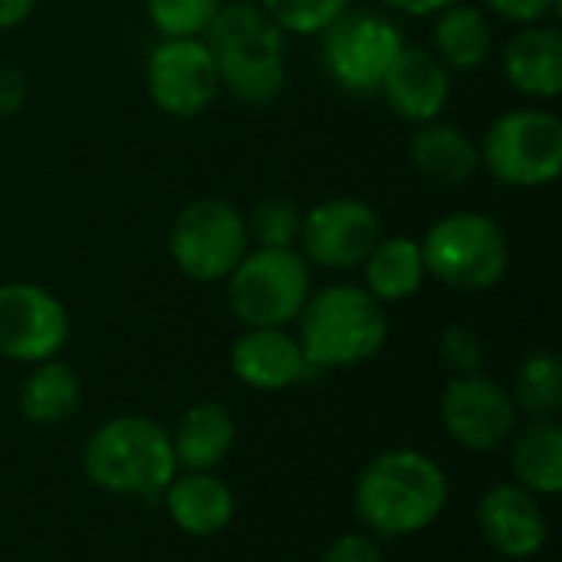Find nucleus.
Returning a JSON list of instances; mask_svg holds the SVG:
<instances>
[{
	"label": "nucleus",
	"mask_w": 562,
	"mask_h": 562,
	"mask_svg": "<svg viewBox=\"0 0 562 562\" xmlns=\"http://www.w3.org/2000/svg\"><path fill=\"white\" fill-rule=\"evenodd\" d=\"M562 0H481L487 16L507 20L514 26H530V23H547L550 13L560 10Z\"/></svg>",
	"instance_id": "nucleus-30"
},
{
	"label": "nucleus",
	"mask_w": 562,
	"mask_h": 562,
	"mask_svg": "<svg viewBox=\"0 0 562 562\" xmlns=\"http://www.w3.org/2000/svg\"><path fill=\"white\" fill-rule=\"evenodd\" d=\"M448 504L445 471L422 451H385L356 481V514L382 537H405L431 527Z\"/></svg>",
	"instance_id": "nucleus-2"
},
{
	"label": "nucleus",
	"mask_w": 562,
	"mask_h": 562,
	"mask_svg": "<svg viewBox=\"0 0 562 562\" xmlns=\"http://www.w3.org/2000/svg\"><path fill=\"white\" fill-rule=\"evenodd\" d=\"M247 250L244 211L224 198L188 201L168 227V257L191 283H224Z\"/></svg>",
	"instance_id": "nucleus-8"
},
{
	"label": "nucleus",
	"mask_w": 562,
	"mask_h": 562,
	"mask_svg": "<svg viewBox=\"0 0 562 562\" xmlns=\"http://www.w3.org/2000/svg\"><path fill=\"white\" fill-rule=\"evenodd\" d=\"M438 356L454 375H474L484 366V339L468 326H448L438 339Z\"/></svg>",
	"instance_id": "nucleus-29"
},
{
	"label": "nucleus",
	"mask_w": 562,
	"mask_h": 562,
	"mask_svg": "<svg viewBox=\"0 0 562 562\" xmlns=\"http://www.w3.org/2000/svg\"><path fill=\"white\" fill-rule=\"evenodd\" d=\"M431 53L451 72H474L494 56V16L481 3L458 0L431 16Z\"/></svg>",
	"instance_id": "nucleus-19"
},
{
	"label": "nucleus",
	"mask_w": 562,
	"mask_h": 562,
	"mask_svg": "<svg viewBox=\"0 0 562 562\" xmlns=\"http://www.w3.org/2000/svg\"><path fill=\"white\" fill-rule=\"evenodd\" d=\"M313 293L310 263L296 247H250L224 280V296L244 329H286Z\"/></svg>",
	"instance_id": "nucleus-6"
},
{
	"label": "nucleus",
	"mask_w": 562,
	"mask_h": 562,
	"mask_svg": "<svg viewBox=\"0 0 562 562\" xmlns=\"http://www.w3.org/2000/svg\"><path fill=\"white\" fill-rule=\"evenodd\" d=\"M418 244L428 277L458 293L494 290L510 270V240L504 227L481 211L438 217Z\"/></svg>",
	"instance_id": "nucleus-5"
},
{
	"label": "nucleus",
	"mask_w": 562,
	"mask_h": 562,
	"mask_svg": "<svg viewBox=\"0 0 562 562\" xmlns=\"http://www.w3.org/2000/svg\"><path fill=\"white\" fill-rule=\"evenodd\" d=\"M244 221L254 247H296L303 207L293 198L267 194L244 214Z\"/></svg>",
	"instance_id": "nucleus-26"
},
{
	"label": "nucleus",
	"mask_w": 562,
	"mask_h": 562,
	"mask_svg": "<svg viewBox=\"0 0 562 562\" xmlns=\"http://www.w3.org/2000/svg\"><path fill=\"white\" fill-rule=\"evenodd\" d=\"M451 3H458V0H379V7H385V10H392V13H402V16H435L438 10H445V7H451Z\"/></svg>",
	"instance_id": "nucleus-33"
},
{
	"label": "nucleus",
	"mask_w": 562,
	"mask_h": 562,
	"mask_svg": "<svg viewBox=\"0 0 562 562\" xmlns=\"http://www.w3.org/2000/svg\"><path fill=\"white\" fill-rule=\"evenodd\" d=\"M408 161L425 181L441 188H461L481 171V148L461 125L435 119L415 125L408 138Z\"/></svg>",
	"instance_id": "nucleus-18"
},
{
	"label": "nucleus",
	"mask_w": 562,
	"mask_h": 562,
	"mask_svg": "<svg viewBox=\"0 0 562 562\" xmlns=\"http://www.w3.org/2000/svg\"><path fill=\"white\" fill-rule=\"evenodd\" d=\"M454 72L428 49V46H402L395 63L389 66L379 95L389 112L408 125H425L445 115L451 102Z\"/></svg>",
	"instance_id": "nucleus-14"
},
{
	"label": "nucleus",
	"mask_w": 562,
	"mask_h": 562,
	"mask_svg": "<svg viewBox=\"0 0 562 562\" xmlns=\"http://www.w3.org/2000/svg\"><path fill=\"white\" fill-rule=\"evenodd\" d=\"M477 148L494 181L520 191L547 188L562 171L560 115L543 105L507 109L487 125Z\"/></svg>",
	"instance_id": "nucleus-7"
},
{
	"label": "nucleus",
	"mask_w": 562,
	"mask_h": 562,
	"mask_svg": "<svg viewBox=\"0 0 562 562\" xmlns=\"http://www.w3.org/2000/svg\"><path fill=\"white\" fill-rule=\"evenodd\" d=\"M517 484L533 497H553L562 487V428L557 422H533L514 438L510 454Z\"/></svg>",
	"instance_id": "nucleus-23"
},
{
	"label": "nucleus",
	"mask_w": 562,
	"mask_h": 562,
	"mask_svg": "<svg viewBox=\"0 0 562 562\" xmlns=\"http://www.w3.org/2000/svg\"><path fill=\"white\" fill-rule=\"evenodd\" d=\"M323 69L349 95H379V86L405 46L398 23L382 10L349 7L323 33Z\"/></svg>",
	"instance_id": "nucleus-9"
},
{
	"label": "nucleus",
	"mask_w": 562,
	"mask_h": 562,
	"mask_svg": "<svg viewBox=\"0 0 562 562\" xmlns=\"http://www.w3.org/2000/svg\"><path fill=\"white\" fill-rule=\"evenodd\" d=\"M145 92L168 119H201L221 95L217 63L201 36L158 40L145 56Z\"/></svg>",
	"instance_id": "nucleus-10"
},
{
	"label": "nucleus",
	"mask_w": 562,
	"mask_h": 562,
	"mask_svg": "<svg viewBox=\"0 0 562 562\" xmlns=\"http://www.w3.org/2000/svg\"><path fill=\"white\" fill-rule=\"evenodd\" d=\"M165 507L175 527L188 537H214L234 517V497L211 471H188L184 477L171 481L165 487Z\"/></svg>",
	"instance_id": "nucleus-20"
},
{
	"label": "nucleus",
	"mask_w": 562,
	"mask_h": 562,
	"mask_svg": "<svg viewBox=\"0 0 562 562\" xmlns=\"http://www.w3.org/2000/svg\"><path fill=\"white\" fill-rule=\"evenodd\" d=\"M224 0H142L148 23L161 40H188L204 36L214 13Z\"/></svg>",
	"instance_id": "nucleus-27"
},
{
	"label": "nucleus",
	"mask_w": 562,
	"mask_h": 562,
	"mask_svg": "<svg viewBox=\"0 0 562 562\" xmlns=\"http://www.w3.org/2000/svg\"><path fill=\"white\" fill-rule=\"evenodd\" d=\"M362 286L385 306V303H405L412 300L425 280V260H422V244L415 237H379V244L369 250L362 260Z\"/></svg>",
	"instance_id": "nucleus-21"
},
{
	"label": "nucleus",
	"mask_w": 562,
	"mask_h": 562,
	"mask_svg": "<svg viewBox=\"0 0 562 562\" xmlns=\"http://www.w3.org/2000/svg\"><path fill=\"white\" fill-rule=\"evenodd\" d=\"M26 95H30L26 76L16 66H0V119L16 115L26 105Z\"/></svg>",
	"instance_id": "nucleus-32"
},
{
	"label": "nucleus",
	"mask_w": 562,
	"mask_h": 562,
	"mask_svg": "<svg viewBox=\"0 0 562 562\" xmlns=\"http://www.w3.org/2000/svg\"><path fill=\"white\" fill-rule=\"evenodd\" d=\"M517 412L514 395L481 372L454 375L441 395L445 431L468 451H494L507 445L517 428Z\"/></svg>",
	"instance_id": "nucleus-13"
},
{
	"label": "nucleus",
	"mask_w": 562,
	"mask_h": 562,
	"mask_svg": "<svg viewBox=\"0 0 562 562\" xmlns=\"http://www.w3.org/2000/svg\"><path fill=\"white\" fill-rule=\"evenodd\" d=\"M562 402V366L553 352H530L514 379V405L547 422L560 412Z\"/></svg>",
	"instance_id": "nucleus-25"
},
{
	"label": "nucleus",
	"mask_w": 562,
	"mask_h": 562,
	"mask_svg": "<svg viewBox=\"0 0 562 562\" xmlns=\"http://www.w3.org/2000/svg\"><path fill=\"white\" fill-rule=\"evenodd\" d=\"M263 13L286 36H319L333 20H339L352 0H257Z\"/></svg>",
	"instance_id": "nucleus-28"
},
{
	"label": "nucleus",
	"mask_w": 562,
	"mask_h": 562,
	"mask_svg": "<svg viewBox=\"0 0 562 562\" xmlns=\"http://www.w3.org/2000/svg\"><path fill=\"white\" fill-rule=\"evenodd\" d=\"M323 562H382V550L362 533H342L329 543Z\"/></svg>",
	"instance_id": "nucleus-31"
},
{
	"label": "nucleus",
	"mask_w": 562,
	"mask_h": 562,
	"mask_svg": "<svg viewBox=\"0 0 562 562\" xmlns=\"http://www.w3.org/2000/svg\"><path fill=\"white\" fill-rule=\"evenodd\" d=\"M504 82L533 102H553L562 92V33L553 23L517 26L501 49Z\"/></svg>",
	"instance_id": "nucleus-16"
},
{
	"label": "nucleus",
	"mask_w": 562,
	"mask_h": 562,
	"mask_svg": "<svg viewBox=\"0 0 562 562\" xmlns=\"http://www.w3.org/2000/svg\"><path fill=\"white\" fill-rule=\"evenodd\" d=\"M477 527L484 540L507 560H527L547 543V517L540 497L520 484H494L477 504Z\"/></svg>",
	"instance_id": "nucleus-15"
},
{
	"label": "nucleus",
	"mask_w": 562,
	"mask_h": 562,
	"mask_svg": "<svg viewBox=\"0 0 562 562\" xmlns=\"http://www.w3.org/2000/svg\"><path fill=\"white\" fill-rule=\"evenodd\" d=\"M69 339L66 306L40 283H0V356L46 362Z\"/></svg>",
	"instance_id": "nucleus-12"
},
{
	"label": "nucleus",
	"mask_w": 562,
	"mask_h": 562,
	"mask_svg": "<svg viewBox=\"0 0 562 562\" xmlns=\"http://www.w3.org/2000/svg\"><path fill=\"white\" fill-rule=\"evenodd\" d=\"M82 468L95 487L119 497H158L175 481L171 435L142 415H122L92 431Z\"/></svg>",
	"instance_id": "nucleus-4"
},
{
	"label": "nucleus",
	"mask_w": 562,
	"mask_h": 562,
	"mask_svg": "<svg viewBox=\"0 0 562 562\" xmlns=\"http://www.w3.org/2000/svg\"><path fill=\"white\" fill-rule=\"evenodd\" d=\"M300 349L313 369H349L382 352L389 339L385 306L356 283H333L310 293L296 316Z\"/></svg>",
	"instance_id": "nucleus-3"
},
{
	"label": "nucleus",
	"mask_w": 562,
	"mask_h": 562,
	"mask_svg": "<svg viewBox=\"0 0 562 562\" xmlns=\"http://www.w3.org/2000/svg\"><path fill=\"white\" fill-rule=\"evenodd\" d=\"M231 369L257 392H283L303 382L313 366L286 329H244L231 346Z\"/></svg>",
	"instance_id": "nucleus-17"
},
{
	"label": "nucleus",
	"mask_w": 562,
	"mask_h": 562,
	"mask_svg": "<svg viewBox=\"0 0 562 562\" xmlns=\"http://www.w3.org/2000/svg\"><path fill=\"white\" fill-rule=\"evenodd\" d=\"M382 237V217L366 198L339 194L303 211L296 250L310 267L346 273L359 270Z\"/></svg>",
	"instance_id": "nucleus-11"
},
{
	"label": "nucleus",
	"mask_w": 562,
	"mask_h": 562,
	"mask_svg": "<svg viewBox=\"0 0 562 562\" xmlns=\"http://www.w3.org/2000/svg\"><path fill=\"white\" fill-rule=\"evenodd\" d=\"M40 0H0V33L23 26L36 13Z\"/></svg>",
	"instance_id": "nucleus-34"
},
{
	"label": "nucleus",
	"mask_w": 562,
	"mask_h": 562,
	"mask_svg": "<svg viewBox=\"0 0 562 562\" xmlns=\"http://www.w3.org/2000/svg\"><path fill=\"white\" fill-rule=\"evenodd\" d=\"M217 63L221 89L244 105H270L286 89V33L257 0H224L201 36Z\"/></svg>",
	"instance_id": "nucleus-1"
},
{
	"label": "nucleus",
	"mask_w": 562,
	"mask_h": 562,
	"mask_svg": "<svg viewBox=\"0 0 562 562\" xmlns=\"http://www.w3.org/2000/svg\"><path fill=\"white\" fill-rule=\"evenodd\" d=\"M79 379L69 366L46 359L36 362L33 372L20 385V412L33 425H59L69 422L79 408Z\"/></svg>",
	"instance_id": "nucleus-24"
},
{
	"label": "nucleus",
	"mask_w": 562,
	"mask_h": 562,
	"mask_svg": "<svg viewBox=\"0 0 562 562\" xmlns=\"http://www.w3.org/2000/svg\"><path fill=\"white\" fill-rule=\"evenodd\" d=\"M234 418L217 402H201L188 408L171 435L175 461L188 471H214L234 448Z\"/></svg>",
	"instance_id": "nucleus-22"
}]
</instances>
